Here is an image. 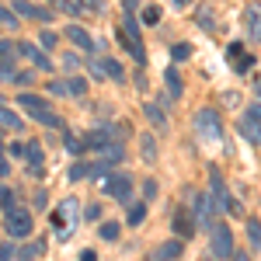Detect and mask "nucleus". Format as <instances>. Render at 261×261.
<instances>
[{
  "instance_id": "obj_36",
  "label": "nucleus",
  "mask_w": 261,
  "mask_h": 261,
  "mask_svg": "<svg viewBox=\"0 0 261 261\" xmlns=\"http://www.w3.org/2000/svg\"><path fill=\"white\" fill-rule=\"evenodd\" d=\"M66 150H70V153H84L87 146H84V140H77V136H70V140H66Z\"/></svg>"
},
{
  "instance_id": "obj_34",
  "label": "nucleus",
  "mask_w": 261,
  "mask_h": 261,
  "mask_svg": "<svg viewBox=\"0 0 261 261\" xmlns=\"http://www.w3.org/2000/svg\"><path fill=\"white\" fill-rule=\"evenodd\" d=\"M247 233H251V244L261 247V223H247Z\"/></svg>"
},
{
  "instance_id": "obj_15",
  "label": "nucleus",
  "mask_w": 261,
  "mask_h": 261,
  "mask_svg": "<svg viewBox=\"0 0 261 261\" xmlns=\"http://www.w3.org/2000/svg\"><path fill=\"white\" fill-rule=\"evenodd\" d=\"M66 39L73 42L77 49H84V53H94V49H98V42L91 39V35H87L84 28H77V24H70V28H66Z\"/></svg>"
},
{
  "instance_id": "obj_16",
  "label": "nucleus",
  "mask_w": 261,
  "mask_h": 261,
  "mask_svg": "<svg viewBox=\"0 0 261 261\" xmlns=\"http://www.w3.org/2000/svg\"><path fill=\"white\" fill-rule=\"evenodd\" d=\"M14 14H24V18H35V21H53V11L35 7V4H28V0H14Z\"/></svg>"
},
{
  "instance_id": "obj_17",
  "label": "nucleus",
  "mask_w": 261,
  "mask_h": 261,
  "mask_svg": "<svg viewBox=\"0 0 261 261\" xmlns=\"http://www.w3.org/2000/svg\"><path fill=\"white\" fill-rule=\"evenodd\" d=\"M66 216H73V220H77V202H73V199H66L60 209L53 213V223H56V230H60V233H66Z\"/></svg>"
},
{
  "instance_id": "obj_48",
  "label": "nucleus",
  "mask_w": 261,
  "mask_h": 261,
  "mask_svg": "<svg viewBox=\"0 0 261 261\" xmlns=\"http://www.w3.org/2000/svg\"><path fill=\"white\" fill-rule=\"evenodd\" d=\"M174 4H178V7H188V4H192V0H174Z\"/></svg>"
},
{
  "instance_id": "obj_5",
  "label": "nucleus",
  "mask_w": 261,
  "mask_h": 261,
  "mask_svg": "<svg viewBox=\"0 0 261 261\" xmlns=\"http://www.w3.org/2000/svg\"><path fill=\"white\" fill-rule=\"evenodd\" d=\"M101 192H105V195H112L115 202H125V205H129L133 178H129V174H105V178H101Z\"/></svg>"
},
{
  "instance_id": "obj_19",
  "label": "nucleus",
  "mask_w": 261,
  "mask_h": 261,
  "mask_svg": "<svg viewBox=\"0 0 261 261\" xmlns=\"http://www.w3.org/2000/svg\"><path fill=\"white\" fill-rule=\"evenodd\" d=\"M24 157H28V171L32 174H42V143L39 140H32L24 146Z\"/></svg>"
},
{
  "instance_id": "obj_45",
  "label": "nucleus",
  "mask_w": 261,
  "mask_h": 261,
  "mask_svg": "<svg viewBox=\"0 0 261 261\" xmlns=\"http://www.w3.org/2000/svg\"><path fill=\"white\" fill-rule=\"evenodd\" d=\"M81 261H94V251H84V254H81Z\"/></svg>"
},
{
  "instance_id": "obj_1",
  "label": "nucleus",
  "mask_w": 261,
  "mask_h": 261,
  "mask_svg": "<svg viewBox=\"0 0 261 261\" xmlns=\"http://www.w3.org/2000/svg\"><path fill=\"white\" fill-rule=\"evenodd\" d=\"M18 105H21V108H24V112H28L35 122H42V125H53V129H60V125H63V119L39 98V94H18Z\"/></svg>"
},
{
  "instance_id": "obj_4",
  "label": "nucleus",
  "mask_w": 261,
  "mask_h": 261,
  "mask_svg": "<svg viewBox=\"0 0 261 261\" xmlns=\"http://www.w3.org/2000/svg\"><path fill=\"white\" fill-rule=\"evenodd\" d=\"M237 129H241V136L247 143H254V146H261V101H254V105H247V112L241 115V122H237Z\"/></svg>"
},
{
  "instance_id": "obj_41",
  "label": "nucleus",
  "mask_w": 261,
  "mask_h": 261,
  "mask_svg": "<svg viewBox=\"0 0 261 261\" xmlns=\"http://www.w3.org/2000/svg\"><path fill=\"white\" fill-rule=\"evenodd\" d=\"M81 11H101V0H84Z\"/></svg>"
},
{
  "instance_id": "obj_18",
  "label": "nucleus",
  "mask_w": 261,
  "mask_h": 261,
  "mask_svg": "<svg viewBox=\"0 0 261 261\" xmlns=\"http://www.w3.org/2000/svg\"><path fill=\"white\" fill-rule=\"evenodd\" d=\"M122 153H125V150H122V143H119V140H108V143L98 150V161H101V164H119Z\"/></svg>"
},
{
  "instance_id": "obj_7",
  "label": "nucleus",
  "mask_w": 261,
  "mask_h": 261,
  "mask_svg": "<svg viewBox=\"0 0 261 261\" xmlns=\"http://www.w3.org/2000/svg\"><path fill=\"white\" fill-rule=\"evenodd\" d=\"M7 233L11 237H28L32 233V213L28 209H21V205H14V209H7Z\"/></svg>"
},
{
  "instance_id": "obj_22",
  "label": "nucleus",
  "mask_w": 261,
  "mask_h": 261,
  "mask_svg": "<svg viewBox=\"0 0 261 261\" xmlns=\"http://www.w3.org/2000/svg\"><path fill=\"white\" fill-rule=\"evenodd\" d=\"M143 220H146V202H133V205H129V216H125V223H129V226H140Z\"/></svg>"
},
{
  "instance_id": "obj_35",
  "label": "nucleus",
  "mask_w": 261,
  "mask_h": 261,
  "mask_svg": "<svg viewBox=\"0 0 261 261\" xmlns=\"http://www.w3.org/2000/svg\"><path fill=\"white\" fill-rule=\"evenodd\" d=\"M14 254H18V251H14V244H11V241H4V244H0V261H11Z\"/></svg>"
},
{
  "instance_id": "obj_46",
  "label": "nucleus",
  "mask_w": 261,
  "mask_h": 261,
  "mask_svg": "<svg viewBox=\"0 0 261 261\" xmlns=\"http://www.w3.org/2000/svg\"><path fill=\"white\" fill-rule=\"evenodd\" d=\"M233 261H251V258H247V254L241 251V254H233Z\"/></svg>"
},
{
  "instance_id": "obj_38",
  "label": "nucleus",
  "mask_w": 261,
  "mask_h": 261,
  "mask_svg": "<svg viewBox=\"0 0 261 261\" xmlns=\"http://www.w3.org/2000/svg\"><path fill=\"white\" fill-rule=\"evenodd\" d=\"M39 42H42V49H53V45H56V35H53V32H45V28H42Z\"/></svg>"
},
{
  "instance_id": "obj_25",
  "label": "nucleus",
  "mask_w": 261,
  "mask_h": 261,
  "mask_svg": "<svg viewBox=\"0 0 261 261\" xmlns=\"http://www.w3.org/2000/svg\"><path fill=\"white\" fill-rule=\"evenodd\" d=\"M143 112H146V119L153 122L157 129H167V115H164V112H161V108H157V105H146Z\"/></svg>"
},
{
  "instance_id": "obj_3",
  "label": "nucleus",
  "mask_w": 261,
  "mask_h": 261,
  "mask_svg": "<svg viewBox=\"0 0 261 261\" xmlns=\"http://www.w3.org/2000/svg\"><path fill=\"white\" fill-rule=\"evenodd\" d=\"M209 251H213V258H233V230L226 226V223H213V230H209Z\"/></svg>"
},
{
  "instance_id": "obj_40",
  "label": "nucleus",
  "mask_w": 261,
  "mask_h": 261,
  "mask_svg": "<svg viewBox=\"0 0 261 261\" xmlns=\"http://www.w3.org/2000/svg\"><path fill=\"white\" fill-rule=\"evenodd\" d=\"M49 94H60V98H66V84H63V81H53V84H49Z\"/></svg>"
},
{
  "instance_id": "obj_9",
  "label": "nucleus",
  "mask_w": 261,
  "mask_h": 261,
  "mask_svg": "<svg viewBox=\"0 0 261 261\" xmlns=\"http://www.w3.org/2000/svg\"><path fill=\"white\" fill-rule=\"evenodd\" d=\"M213 213H216V205H213V199H209V195H195V216H192V220H195V230H213Z\"/></svg>"
},
{
  "instance_id": "obj_6",
  "label": "nucleus",
  "mask_w": 261,
  "mask_h": 261,
  "mask_svg": "<svg viewBox=\"0 0 261 261\" xmlns=\"http://www.w3.org/2000/svg\"><path fill=\"white\" fill-rule=\"evenodd\" d=\"M195 125H199L202 140H209V143L223 140V122H220V115H216L213 108H199V112H195Z\"/></svg>"
},
{
  "instance_id": "obj_31",
  "label": "nucleus",
  "mask_w": 261,
  "mask_h": 261,
  "mask_svg": "<svg viewBox=\"0 0 261 261\" xmlns=\"http://www.w3.org/2000/svg\"><path fill=\"white\" fill-rule=\"evenodd\" d=\"M101 241H119V223H105L101 226Z\"/></svg>"
},
{
  "instance_id": "obj_39",
  "label": "nucleus",
  "mask_w": 261,
  "mask_h": 261,
  "mask_svg": "<svg viewBox=\"0 0 261 261\" xmlns=\"http://www.w3.org/2000/svg\"><path fill=\"white\" fill-rule=\"evenodd\" d=\"M14 77H18V73H14V66H11V63H4V66H0V81H14Z\"/></svg>"
},
{
  "instance_id": "obj_11",
  "label": "nucleus",
  "mask_w": 261,
  "mask_h": 261,
  "mask_svg": "<svg viewBox=\"0 0 261 261\" xmlns=\"http://www.w3.org/2000/svg\"><path fill=\"white\" fill-rule=\"evenodd\" d=\"M181 254H185V241L181 237H174V241H164L153 254H150V261H178Z\"/></svg>"
},
{
  "instance_id": "obj_24",
  "label": "nucleus",
  "mask_w": 261,
  "mask_h": 261,
  "mask_svg": "<svg viewBox=\"0 0 261 261\" xmlns=\"http://www.w3.org/2000/svg\"><path fill=\"white\" fill-rule=\"evenodd\" d=\"M140 146H143V161L146 164L157 161V143H153V136H140Z\"/></svg>"
},
{
  "instance_id": "obj_50",
  "label": "nucleus",
  "mask_w": 261,
  "mask_h": 261,
  "mask_svg": "<svg viewBox=\"0 0 261 261\" xmlns=\"http://www.w3.org/2000/svg\"><path fill=\"white\" fill-rule=\"evenodd\" d=\"M0 105H4V101H0Z\"/></svg>"
},
{
  "instance_id": "obj_2",
  "label": "nucleus",
  "mask_w": 261,
  "mask_h": 261,
  "mask_svg": "<svg viewBox=\"0 0 261 261\" xmlns=\"http://www.w3.org/2000/svg\"><path fill=\"white\" fill-rule=\"evenodd\" d=\"M209 192H213L209 199H213V205H216V209H226L230 216H241V202L226 192V181H223V174L216 171V167L209 171Z\"/></svg>"
},
{
  "instance_id": "obj_26",
  "label": "nucleus",
  "mask_w": 261,
  "mask_h": 261,
  "mask_svg": "<svg viewBox=\"0 0 261 261\" xmlns=\"http://www.w3.org/2000/svg\"><path fill=\"white\" fill-rule=\"evenodd\" d=\"M87 174H94V164L77 161L73 167H70V181H81V178H87Z\"/></svg>"
},
{
  "instance_id": "obj_47",
  "label": "nucleus",
  "mask_w": 261,
  "mask_h": 261,
  "mask_svg": "<svg viewBox=\"0 0 261 261\" xmlns=\"http://www.w3.org/2000/svg\"><path fill=\"white\" fill-rule=\"evenodd\" d=\"M254 94H258V101H261V81H254Z\"/></svg>"
},
{
  "instance_id": "obj_42",
  "label": "nucleus",
  "mask_w": 261,
  "mask_h": 261,
  "mask_svg": "<svg viewBox=\"0 0 261 261\" xmlns=\"http://www.w3.org/2000/svg\"><path fill=\"white\" fill-rule=\"evenodd\" d=\"M122 7H125V14H136V7H140V0H122Z\"/></svg>"
},
{
  "instance_id": "obj_29",
  "label": "nucleus",
  "mask_w": 261,
  "mask_h": 261,
  "mask_svg": "<svg viewBox=\"0 0 261 261\" xmlns=\"http://www.w3.org/2000/svg\"><path fill=\"white\" fill-rule=\"evenodd\" d=\"M171 56H174V63H185L188 56H192V45H188V42H181V45L171 49Z\"/></svg>"
},
{
  "instance_id": "obj_20",
  "label": "nucleus",
  "mask_w": 261,
  "mask_h": 261,
  "mask_svg": "<svg viewBox=\"0 0 261 261\" xmlns=\"http://www.w3.org/2000/svg\"><path fill=\"white\" fill-rule=\"evenodd\" d=\"M0 125H4V129H14V133H21V125H24V122H21V115H14L7 105H0Z\"/></svg>"
},
{
  "instance_id": "obj_51",
  "label": "nucleus",
  "mask_w": 261,
  "mask_h": 261,
  "mask_svg": "<svg viewBox=\"0 0 261 261\" xmlns=\"http://www.w3.org/2000/svg\"><path fill=\"white\" fill-rule=\"evenodd\" d=\"M56 4H60V0H56Z\"/></svg>"
},
{
  "instance_id": "obj_27",
  "label": "nucleus",
  "mask_w": 261,
  "mask_h": 261,
  "mask_svg": "<svg viewBox=\"0 0 261 261\" xmlns=\"http://www.w3.org/2000/svg\"><path fill=\"white\" fill-rule=\"evenodd\" d=\"M101 70H105L112 81H122V77H125V73H122V66H119L115 60H101Z\"/></svg>"
},
{
  "instance_id": "obj_13",
  "label": "nucleus",
  "mask_w": 261,
  "mask_h": 261,
  "mask_svg": "<svg viewBox=\"0 0 261 261\" xmlns=\"http://www.w3.org/2000/svg\"><path fill=\"white\" fill-rule=\"evenodd\" d=\"M18 53H21V56H28V60L35 63V66H42V70H53V60L42 53L39 45H32V42H18Z\"/></svg>"
},
{
  "instance_id": "obj_12",
  "label": "nucleus",
  "mask_w": 261,
  "mask_h": 261,
  "mask_svg": "<svg viewBox=\"0 0 261 261\" xmlns=\"http://www.w3.org/2000/svg\"><path fill=\"white\" fill-rule=\"evenodd\" d=\"M226 56H230V66H233L237 73H247V70L254 66V56H247V53H244L241 42H233V45L226 49Z\"/></svg>"
},
{
  "instance_id": "obj_14",
  "label": "nucleus",
  "mask_w": 261,
  "mask_h": 261,
  "mask_svg": "<svg viewBox=\"0 0 261 261\" xmlns=\"http://www.w3.org/2000/svg\"><path fill=\"white\" fill-rule=\"evenodd\" d=\"M171 226H174V233H178L181 241H192V237H195V220H192L185 209L174 213V223H171Z\"/></svg>"
},
{
  "instance_id": "obj_37",
  "label": "nucleus",
  "mask_w": 261,
  "mask_h": 261,
  "mask_svg": "<svg viewBox=\"0 0 261 261\" xmlns=\"http://www.w3.org/2000/svg\"><path fill=\"white\" fill-rule=\"evenodd\" d=\"M143 199H157V181L146 178V185H143Z\"/></svg>"
},
{
  "instance_id": "obj_28",
  "label": "nucleus",
  "mask_w": 261,
  "mask_h": 261,
  "mask_svg": "<svg viewBox=\"0 0 261 261\" xmlns=\"http://www.w3.org/2000/svg\"><path fill=\"white\" fill-rule=\"evenodd\" d=\"M213 21H216V18H213V7L202 4V7H199V24L205 28V32H213Z\"/></svg>"
},
{
  "instance_id": "obj_10",
  "label": "nucleus",
  "mask_w": 261,
  "mask_h": 261,
  "mask_svg": "<svg viewBox=\"0 0 261 261\" xmlns=\"http://www.w3.org/2000/svg\"><path fill=\"white\" fill-rule=\"evenodd\" d=\"M119 39H122V45L129 49V56H133V60L143 66V63H146V49H143V42H140V32H129V28H122Z\"/></svg>"
},
{
  "instance_id": "obj_8",
  "label": "nucleus",
  "mask_w": 261,
  "mask_h": 261,
  "mask_svg": "<svg viewBox=\"0 0 261 261\" xmlns=\"http://www.w3.org/2000/svg\"><path fill=\"white\" fill-rule=\"evenodd\" d=\"M244 35L247 42H261V0H247L244 7Z\"/></svg>"
},
{
  "instance_id": "obj_21",
  "label": "nucleus",
  "mask_w": 261,
  "mask_h": 261,
  "mask_svg": "<svg viewBox=\"0 0 261 261\" xmlns=\"http://www.w3.org/2000/svg\"><path fill=\"white\" fill-rule=\"evenodd\" d=\"M66 84V98H84L87 94V81L84 77H70V81H63Z\"/></svg>"
},
{
  "instance_id": "obj_49",
  "label": "nucleus",
  "mask_w": 261,
  "mask_h": 261,
  "mask_svg": "<svg viewBox=\"0 0 261 261\" xmlns=\"http://www.w3.org/2000/svg\"><path fill=\"white\" fill-rule=\"evenodd\" d=\"M0 150H4V140H0Z\"/></svg>"
},
{
  "instance_id": "obj_23",
  "label": "nucleus",
  "mask_w": 261,
  "mask_h": 261,
  "mask_svg": "<svg viewBox=\"0 0 261 261\" xmlns=\"http://www.w3.org/2000/svg\"><path fill=\"white\" fill-rule=\"evenodd\" d=\"M164 84H167V94H171V98H178V94H181V77H178V70H174V66L164 73Z\"/></svg>"
},
{
  "instance_id": "obj_30",
  "label": "nucleus",
  "mask_w": 261,
  "mask_h": 261,
  "mask_svg": "<svg viewBox=\"0 0 261 261\" xmlns=\"http://www.w3.org/2000/svg\"><path fill=\"white\" fill-rule=\"evenodd\" d=\"M0 205H4V209H14V205H18V202H14V192H11L7 185H0Z\"/></svg>"
},
{
  "instance_id": "obj_43",
  "label": "nucleus",
  "mask_w": 261,
  "mask_h": 261,
  "mask_svg": "<svg viewBox=\"0 0 261 261\" xmlns=\"http://www.w3.org/2000/svg\"><path fill=\"white\" fill-rule=\"evenodd\" d=\"M7 174H11V164H7V157L0 153V178H7Z\"/></svg>"
},
{
  "instance_id": "obj_33",
  "label": "nucleus",
  "mask_w": 261,
  "mask_h": 261,
  "mask_svg": "<svg viewBox=\"0 0 261 261\" xmlns=\"http://www.w3.org/2000/svg\"><path fill=\"white\" fill-rule=\"evenodd\" d=\"M0 24H7V28H18V14H14V11H7V7H0Z\"/></svg>"
},
{
  "instance_id": "obj_44",
  "label": "nucleus",
  "mask_w": 261,
  "mask_h": 261,
  "mask_svg": "<svg viewBox=\"0 0 261 261\" xmlns=\"http://www.w3.org/2000/svg\"><path fill=\"white\" fill-rule=\"evenodd\" d=\"M7 53H14V42H7V39H0V56H7Z\"/></svg>"
},
{
  "instance_id": "obj_32",
  "label": "nucleus",
  "mask_w": 261,
  "mask_h": 261,
  "mask_svg": "<svg viewBox=\"0 0 261 261\" xmlns=\"http://www.w3.org/2000/svg\"><path fill=\"white\" fill-rule=\"evenodd\" d=\"M161 21V7H143V24H157Z\"/></svg>"
}]
</instances>
